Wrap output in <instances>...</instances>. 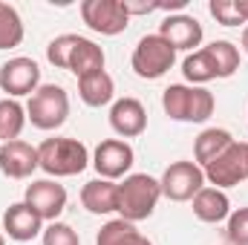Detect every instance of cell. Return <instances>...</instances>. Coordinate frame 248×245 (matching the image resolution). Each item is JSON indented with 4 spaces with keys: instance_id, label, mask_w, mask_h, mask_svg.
Returning <instances> with one entry per match:
<instances>
[{
    "instance_id": "2e32d148",
    "label": "cell",
    "mask_w": 248,
    "mask_h": 245,
    "mask_svg": "<svg viewBox=\"0 0 248 245\" xmlns=\"http://www.w3.org/2000/svg\"><path fill=\"white\" fill-rule=\"evenodd\" d=\"M110 127L122 138H136L147 130V110L139 98H116L110 107Z\"/></svg>"
},
{
    "instance_id": "30bf717a",
    "label": "cell",
    "mask_w": 248,
    "mask_h": 245,
    "mask_svg": "<svg viewBox=\"0 0 248 245\" xmlns=\"http://www.w3.org/2000/svg\"><path fill=\"white\" fill-rule=\"evenodd\" d=\"M133 162H136V153H133V147H130L124 138H104V141L95 147L90 165L95 168L98 179L116 182V179H122V176H130Z\"/></svg>"
},
{
    "instance_id": "603a6c76",
    "label": "cell",
    "mask_w": 248,
    "mask_h": 245,
    "mask_svg": "<svg viewBox=\"0 0 248 245\" xmlns=\"http://www.w3.org/2000/svg\"><path fill=\"white\" fill-rule=\"evenodd\" d=\"M26 127V107L17 98H3L0 101V141H15Z\"/></svg>"
},
{
    "instance_id": "7402d4cb",
    "label": "cell",
    "mask_w": 248,
    "mask_h": 245,
    "mask_svg": "<svg viewBox=\"0 0 248 245\" xmlns=\"http://www.w3.org/2000/svg\"><path fill=\"white\" fill-rule=\"evenodd\" d=\"M182 75L190 81V87H202L208 81H217V63L211 58V52L202 46L196 52H190L182 61Z\"/></svg>"
},
{
    "instance_id": "ffe728a7",
    "label": "cell",
    "mask_w": 248,
    "mask_h": 245,
    "mask_svg": "<svg viewBox=\"0 0 248 245\" xmlns=\"http://www.w3.org/2000/svg\"><path fill=\"white\" fill-rule=\"evenodd\" d=\"M237 138L228 133V130H222V127H208V130H202L199 136H196V141H193V159H196V165L199 168H208L217 156H222L231 144H234Z\"/></svg>"
},
{
    "instance_id": "6da1fadb",
    "label": "cell",
    "mask_w": 248,
    "mask_h": 245,
    "mask_svg": "<svg viewBox=\"0 0 248 245\" xmlns=\"http://www.w3.org/2000/svg\"><path fill=\"white\" fill-rule=\"evenodd\" d=\"M46 61L58 69H69L75 78L104 69V49L84 35H58L46 46Z\"/></svg>"
},
{
    "instance_id": "44dd1931",
    "label": "cell",
    "mask_w": 248,
    "mask_h": 245,
    "mask_svg": "<svg viewBox=\"0 0 248 245\" xmlns=\"http://www.w3.org/2000/svg\"><path fill=\"white\" fill-rule=\"evenodd\" d=\"M95 245H153V243L141 231H136L133 222L119 216V219H110V222L101 225V231L95 237Z\"/></svg>"
},
{
    "instance_id": "7a4b0ae2",
    "label": "cell",
    "mask_w": 248,
    "mask_h": 245,
    "mask_svg": "<svg viewBox=\"0 0 248 245\" xmlns=\"http://www.w3.org/2000/svg\"><path fill=\"white\" fill-rule=\"evenodd\" d=\"M38 165L46 176H78L87 170L90 165V150L84 141L69 138V136H55V138H44L38 144Z\"/></svg>"
},
{
    "instance_id": "5bb4252c",
    "label": "cell",
    "mask_w": 248,
    "mask_h": 245,
    "mask_svg": "<svg viewBox=\"0 0 248 245\" xmlns=\"http://www.w3.org/2000/svg\"><path fill=\"white\" fill-rule=\"evenodd\" d=\"M38 147H32L23 138L0 144V170L9 179H29L38 170Z\"/></svg>"
},
{
    "instance_id": "f1b7e54d",
    "label": "cell",
    "mask_w": 248,
    "mask_h": 245,
    "mask_svg": "<svg viewBox=\"0 0 248 245\" xmlns=\"http://www.w3.org/2000/svg\"><path fill=\"white\" fill-rule=\"evenodd\" d=\"M234 6H237V12H240V17L248 23V0H234Z\"/></svg>"
},
{
    "instance_id": "4fadbf2b",
    "label": "cell",
    "mask_w": 248,
    "mask_h": 245,
    "mask_svg": "<svg viewBox=\"0 0 248 245\" xmlns=\"http://www.w3.org/2000/svg\"><path fill=\"white\" fill-rule=\"evenodd\" d=\"M159 35L179 52H196V46L202 44L205 32H202V23L193 17V15H168L162 23H159Z\"/></svg>"
},
{
    "instance_id": "e0dca14e",
    "label": "cell",
    "mask_w": 248,
    "mask_h": 245,
    "mask_svg": "<svg viewBox=\"0 0 248 245\" xmlns=\"http://www.w3.org/2000/svg\"><path fill=\"white\" fill-rule=\"evenodd\" d=\"M190 202H193V216H196L199 222L217 225V222H225V219L231 216V199H228V193L219 190V187L205 184Z\"/></svg>"
},
{
    "instance_id": "277c9868",
    "label": "cell",
    "mask_w": 248,
    "mask_h": 245,
    "mask_svg": "<svg viewBox=\"0 0 248 245\" xmlns=\"http://www.w3.org/2000/svg\"><path fill=\"white\" fill-rule=\"evenodd\" d=\"M159 199H162L159 179H153L147 173H130V176H124V182H119V208H116V214L136 225V222L153 216Z\"/></svg>"
},
{
    "instance_id": "d4e9b609",
    "label": "cell",
    "mask_w": 248,
    "mask_h": 245,
    "mask_svg": "<svg viewBox=\"0 0 248 245\" xmlns=\"http://www.w3.org/2000/svg\"><path fill=\"white\" fill-rule=\"evenodd\" d=\"M205 49L211 52V58L217 63V78H231L240 69V49L231 41H214Z\"/></svg>"
},
{
    "instance_id": "d6986e66",
    "label": "cell",
    "mask_w": 248,
    "mask_h": 245,
    "mask_svg": "<svg viewBox=\"0 0 248 245\" xmlns=\"http://www.w3.org/2000/svg\"><path fill=\"white\" fill-rule=\"evenodd\" d=\"M78 95L87 107H107L116 98V81L107 69L90 72V75L78 78Z\"/></svg>"
},
{
    "instance_id": "9a60e30c",
    "label": "cell",
    "mask_w": 248,
    "mask_h": 245,
    "mask_svg": "<svg viewBox=\"0 0 248 245\" xmlns=\"http://www.w3.org/2000/svg\"><path fill=\"white\" fill-rule=\"evenodd\" d=\"M3 231L9 240L15 243H32L35 237L44 234V219L26 205V202H15L6 208L3 214Z\"/></svg>"
},
{
    "instance_id": "52a82bcc",
    "label": "cell",
    "mask_w": 248,
    "mask_h": 245,
    "mask_svg": "<svg viewBox=\"0 0 248 245\" xmlns=\"http://www.w3.org/2000/svg\"><path fill=\"white\" fill-rule=\"evenodd\" d=\"M81 20L98 32V35H122L130 26V12L124 6V0H84L81 3Z\"/></svg>"
},
{
    "instance_id": "1f68e13d",
    "label": "cell",
    "mask_w": 248,
    "mask_h": 245,
    "mask_svg": "<svg viewBox=\"0 0 248 245\" xmlns=\"http://www.w3.org/2000/svg\"><path fill=\"white\" fill-rule=\"evenodd\" d=\"M246 159H248V141H246Z\"/></svg>"
},
{
    "instance_id": "8fae6325",
    "label": "cell",
    "mask_w": 248,
    "mask_h": 245,
    "mask_svg": "<svg viewBox=\"0 0 248 245\" xmlns=\"http://www.w3.org/2000/svg\"><path fill=\"white\" fill-rule=\"evenodd\" d=\"M41 87V66L35 58H9L0 66V90L9 92V98H23L32 95Z\"/></svg>"
},
{
    "instance_id": "ac0fdd59",
    "label": "cell",
    "mask_w": 248,
    "mask_h": 245,
    "mask_svg": "<svg viewBox=\"0 0 248 245\" xmlns=\"http://www.w3.org/2000/svg\"><path fill=\"white\" fill-rule=\"evenodd\" d=\"M81 205L95 214V216H107L119 208V182L110 179H93L81 187Z\"/></svg>"
},
{
    "instance_id": "cb8c5ba5",
    "label": "cell",
    "mask_w": 248,
    "mask_h": 245,
    "mask_svg": "<svg viewBox=\"0 0 248 245\" xmlns=\"http://www.w3.org/2000/svg\"><path fill=\"white\" fill-rule=\"evenodd\" d=\"M23 44V20L15 6L0 0V49H15Z\"/></svg>"
},
{
    "instance_id": "ba28073f",
    "label": "cell",
    "mask_w": 248,
    "mask_h": 245,
    "mask_svg": "<svg viewBox=\"0 0 248 245\" xmlns=\"http://www.w3.org/2000/svg\"><path fill=\"white\" fill-rule=\"evenodd\" d=\"M159 184H162V196H168L170 202H190L205 187V170L196 162L182 159V162L168 165Z\"/></svg>"
},
{
    "instance_id": "9c48e42d",
    "label": "cell",
    "mask_w": 248,
    "mask_h": 245,
    "mask_svg": "<svg viewBox=\"0 0 248 245\" xmlns=\"http://www.w3.org/2000/svg\"><path fill=\"white\" fill-rule=\"evenodd\" d=\"M205 170V182L211 187H234L248 179V159H246V141H234L222 156H217Z\"/></svg>"
},
{
    "instance_id": "83f0119b",
    "label": "cell",
    "mask_w": 248,
    "mask_h": 245,
    "mask_svg": "<svg viewBox=\"0 0 248 245\" xmlns=\"http://www.w3.org/2000/svg\"><path fill=\"white\" fill-rule=\"evenodd\" d=\"M225 234H228V243L231 245H248V208L231 211Z\"/></svg>"
},
{
    "instance_id": "484cf974",
    "label": "cell",
    "mask_w": 248,
    "mask_h": 245,
    "mask_svg": "<svg viewBox=\"0 0 248 245\" xmlns=\"http://www.w3.org/2000/svg\"><path fill=\"white\" fill-rule=\"evenodd\" d=\"M41 240H44V245H81V237H78L75 228L66 225V222H49V225L44 228Z\"/></svg>"
},
{
    "instance_id": "8992f818",
    "label": "cell",
    "mask_w": 248,
    "mask_h": 245,
    "mask_svg": "<svg viewBox=\"0 0 248 245\" xmlns=\"http://www.w3.org/2000/svg\"><path fill=\"white\" fill-rule=\"evenodd\" d=\"M176 63V49L156 32V35H144L136 49H133V58H130V66L139 78L144 81H156L162 78L168 69H173Z\"/></svg>"
},
{
    "instance_id": "5b68a950",
    "label": "cell",
    "mask_w": 248,
    "mask_h": 245,
    "mask_svg": "<svg viewBox=\"0 0 248 245\" xmlns=\"http://www.w3.org/2000/svg\"><path fill=\"white\" fill-rule=\"evenodd\" d=\"M69 116V95L58 84H41L26 104V122L38 130H58Z\"/></svg>"
},
{
    "instance_id": "7c38bea8",
    "label": "cell",
    "mask_w": 248,
    "mask_h": 245,
    "mask_svg": "<svg viewBox=\"0 0 248 245\" xmlns=\"http://www.w3.org/2000/svg\"><path fill=\"white\" fill-rule=\"evenodd\" d=\"M23 202L44 219V222H58V216L66 208V187L58 184L55 179H38L26 184Z\"/></svg>"
},
{
    "instance_id": "4dcf8cb0",
    "label": "cell",
    "mask_w": 248,
    "mask_h": 245,
    "mask_svg": "<svg viewBox=\"0 0 248 245\" xmlns=\"http://www.w3.org/2000/svg\"><path fill=\"white\" fill-rule=\"evenodd\" d=\"M0 245H6V237H3V234H0Z\"/></svg>"
},
{
    "instance_id": "4316f807",
    "label": "cell",
    "mask_w": 248,
    "mask_h": 245,
    "mask_svg": "<svg viewBox=\"0 0 248 245\" xmlns=\"http://www.w3.org/2000/svg\"><path fill=\"white\" fill-rule=\"evenodd\" d=\"M208 12H211V17H214L217 23H222V26H240V23H246V20L240 17L237 6H234V0H211V3H208Z\"/></svg>"
},
{
    "instance_id": "f546056e",
    "label": "cell",
    "mask_w": 248,
    "mask_h": 245,
    "mask_svg": "<svg viewBox=\"0 0 248 245\" xmlns=\"http://www.w3.org/2000/svg\"><path fill=\"white\" fill-rule=\"evenodd\" d=\"M240 46H243V49L248 52V23L243 26V35H240Z\"/></svg>"
},
{
    "instance_id": "3957f363",
    "label": "cell",
    "mask_w": 248,
    "mask_h": 245,
    "mask_svg": "<svg viewBox=\"0 0 248 245\" xmlns=\"http://www.w3.org/2000/svg\"><path fill=\"white\" fill-rule=\"evenodd\" d=\"M162 107L168 119L187 124H202L214 116L217 98L205 87H190V84H170L162 92Z\"/></svg>"
}]
</instances>
